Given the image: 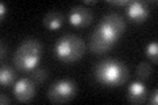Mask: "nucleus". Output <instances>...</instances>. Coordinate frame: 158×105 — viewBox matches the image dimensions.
<instances>
[{"label":"nucleus","instance_id":"18","mask_svg":"<svg viewBox=\"0 0 158 105\" xmlns=\"http://www.w3.org/2000/svg\"><path fill=\"white\" fill-rule=\"evenodd\" d=\"M6 14H7V6H6V3H2L0 4V17H2V20L4 18Z\"/></svg>","mask_w":158,"mask_h":105},{"label":"nucleus","instance_id":"3","mask_svg":"<svg viewBox=\"0 0 158 105\" xmlns=\"http://www.w3.org/2000/svg\"><path fill=\"white\" fill-rule=\"evenodd\" d=\"M42 57V45L38 39L28 38L20 43L13 55V64L20 72H32Z\"/></svg>","mask_w":158,"mask_h":105},{"label":"nucleus","instance_id":"8","mask_svg":"<svg viewBox=\"0 0 158 105\" xmlns=\"http://www.w3.org/2000/svg\"><path fill=\"white\" fill-rule=\"evenodd\" d=\"M127 14L136 24L145 22L146 18L149 17V6L146 2H138V0L131 2L128 4Z\"/></svg>","mask_w":158,"mask_h":105},{"label":"nucleus","instance_id":"6","mask_svg":"<svg viewBox=\"0 0 158 105\" xmlns=\"http://www.w3.org/2000/svg\"><path fill=\"white\" fill-rule=\"evenodd\" d=\"M37 86L31 78H23L13 86V95L19 103H31L36 96Z\"/></svg>","mask_w":158,"mask_h":105},{"label":"nucleus","instance_id":"1","mask_svg":"<svg viewBox=\"0 0 158 105\" xmlns=\"http://www.w3.org/2000/svg\"><path fill=\"white\" fill-rule=\"evenodd\" d=\"M125 30V21L120 14L108 13L91 34L90 49L94 54L103 55L113 47Z\"/></svg>","mask_w":158,"mask_h":105},{"label":"nucleus","instance_id":"13","mask_svg":"<svg viewBox=\"0 0 158 105\" xmlns=\"http://www.w3.org/2000/svg\"><path fill=\"white\" fill-rule=\"evenodd\" d=\"M150 74H152V66H150V63L141 62L137 66V68H136V76L140 79L141 82H144V80H146V79H149Z\"/></svg>","mask_w":158,"mask_h":105},{"label":"nucleus","instance_id":"17","mask_svg":"<svg viewBox=\"0 0 158 105\" xmlns=\"http://www.w3.org/2000/svg\"><path fill=\"white\" fill-rule=\"evenodd\" d=\"M11 103L12 101H11V99H9L8 96H6L4 93L0 95V104H2V105H9Z\"/></svg>","mask_w":158,"mask_h":105},{"label":"nucleus","instance_id":"2","mask_svg":"<svg viewBox=\"0 0 158 105\" xmlns=\"http://www.w3.org/2000/svg\"><path fill=\"white\" fill-rule=\"evenodd\" d=\"M95 79L98 83L106 87H118L123 86L129 78V70L116 59H106L95 67Z\"/></svg>","mask_w":158,"mask_h":105},{"label":"nucleus","instance_id":"7","mask_svg":"<svg viewBox=\"0 0 158 105\" xmlns=\"http://www.w3.org/2000/svg\"><path fill=\"white\" fill-rule=\"evenodd\" d=\"M94 20V13L91 8L86 6H75L69 11V22L77 28H86Z\"/></svg>","mask_w":158,"mask_h":105},{"label":"nucleus","instance_id":"4","mask_svg":"<svg viewBox=\"0 0 158 105\" xmlns=\"http://www.w3.org/2000/svg\"><path fill=\"white\" fill-rule=\"evenodd\" d=\"M56 57L62 63H75L86 53V42L77 34H66L56 42Z\"/></svg>","mask_w":158,"mask_h":105},{"label":"nucleus","instance_id":"19","mask_svg":"<svg viewBox=\"0 0 158 105\" xmlns=\"http://www.w3.org/2000/svg\"><path fill=\"white\" fill-rule=\"evenodd\" d=\"M7 57V46H6V42L2 41V53H0V58L4 59Z\"/></svg>","mask_w":158,"mask_h":105},{"label":"nucleus","instance_id":"12","mask_svg":"<svg viewBox=\"0 0 158 105\" xmlns=\"http://www.w3.org/2000/svg\"><path fill=\"white\" fill-rule=\"evenodd\" d=\"M49 78V71L45 68H36L34 71L31 72V79L36 83V86H42L45 80Z\"/></svg>","mask_w":158,"mask_h":105},{"label":"nucleus","instance_id":"9","mask_svg":"<svg viewBox=\"0 0 158 105\" xmlns=\"http://www.w3.org/2000/svg\"><path fill=\"white\" fill-rule=\"evenodd\" d=\"M127 100L132 104H144L146 101V87L142 82H133L128 88Z\"/></svg>","mask_w":158,"mask_h":105},{"label":"nucleus","instance_id":"16","mask_svg":"<svg viewBox=\"0 0 158 105\" xmlns=\"http://www.w3.org/2000/svg\"><path fill=\"white\" fill-rule=\"evenodd\" d=\"M148 103L150 105H157L158 104V89H154L152 93H150V99L148 100Z\"/></svg>","mask_w":158,"mask_h":105},{"label":"nucleus","instance_id":"15","mask_svg":"<svg viewBox=\"0 0 158 105\" xmlns=\"http://www.w3.org/2000/svg\"><path fill=\"white\" fill-rule=\"evenodd\" d=\"M107 3L115 7H123V6H128L131 2L129 0H107Z\"/></svg>","mask_w":158,"mask_h":105},{"label":"nucleus","instance_id":"10","mask_svg":"<svg viewBox=\"0 0 158 105\" xmlns=\"http://www.w3.org/2000/svg\"><path fill=\"white\" fill-rule=\"evenodd\" d=\"M42 22H44V26L49 29V30H57V29L62 26L63 16H62V13H59L58 11H50L45 14Z\"/></svg>","mask_w":158,"mask_h":105},{"label":"nucleus","instance_id":"14","mask_svg":"<svg viewBox=\"0 0 158 105\" xmlns=\"http://www.w3.org/2000/svg\"><path fill=\"white\" fill-rule=\"evenodd\" d=\"M145 55L154 64L158 62V43H157V41H153L148 45L145 49Z\"/></svg>","mask_w":158,"mask_h":105},{"label":"nucleus","instance_id":"11","mask_svg":"<svg viewBox=\"0 0 158 105\" xmlns=\"http://www.w3.org/2000/svg\"><path fill=\"white\" fill-rule=\"evenodd\" d=\"M15 71L9 67V66H2V70H0V84L2 87H9L15 84Z\"/></svg>","mask_w":158,"mask_h":105},{"label":"nucleus","instance_id":"20","mask_svg":"<svg viewBox=\"0 0 158 105\" xmlns=\"http://www.w3.org/2000/svg\"><path fill=\"white\" fill-rule=\"evenodd\" d=\"M96 3V0H85V6H95Z\"/></svg>","mask_w":158,"mask_h":105},{"label":"nucleus","instance_id":"5","mask_svg":"<svg viewBox=\"0 0 158 105\" xmlns=\"http://www.w3.org/2000/svg\"><path fill=\"white\" fill-rule=\"evenodd\" d=\"M78 86L71 79H62L54 82L48 89L46 96L53 104H66L77 96Z\"/></svg>","mask_w":158,"mask_h":105}]
</instances>
